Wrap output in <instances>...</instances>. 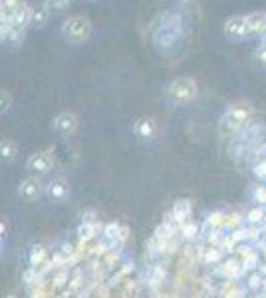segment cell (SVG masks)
Here are the masks:
<instances>
[{"label": "cell", "instance_id": "cell-1", "mask_svg": "<svg viewBox=\"0 0 266 298\" xmlns=\"http://www.w3.org/2000/svg\"><path fill=\"white\" fill-rule=\"evenodd\" d=\"M91 30H93V26L86 16H70L62 24V38L66 42L78 46V44H84L89 40Z\"/></svg>", "mask_w": 266, "mask_h": 298}, {"label": "cell", "instance_id": "cell-2", "mask_svg": "<svg viewBox=\"0 0 266 298\" xmlns=\"http://www.w3.org/2000/svg\"><path fill=\"white\" fill-rule=\"evenodd\" d=\"M199 93V86L193 78L189 76H181V78H175L169 86H167V95L171 102L175 104H189L197 97Z\"/></svg>", "mask_w": 266, "mask_h": 298}, {"label": "cell", "instance_id": "cell-3", "mask_svg": "<svg viewBox=\"0 0 266 298\" xmlns=\"http://www.w3.org/2000/svg\"><path fill=\"white\" fill-rule=\"evenodd\" d=\"M248 119H250V108L244 104H236L225 112V116L221 119V127H223V131L233 133V131H238Z\"/></svg>", "mask_w": 266, "mask_h": 298}, {"label": "cell", "instance_id": "cell-4", "mask_svg": "<svg viewBox=\"0 0 266 298\" xmlns=\"http://www.w3.org/2000/svg\"><path fill=\"white\" fill-rule=\"evenodd\" d=\"M225 34H227V38H231V40H235V42H238V40L250 36V34H248L246 16H240V14L231 16V18L225 22Z\"/></svg>", "mask_w": 266, "mask_h": 298}, {"label": "cell", "instance_id": "cell-5", "mask_svg": "<svg viewBox=\"0 0 266 298\" xmlns=\"http://www.w3.org/2000/svg\"><path fill=\"white\" fill-rule=\"evenodd\" d=\"M26 167H28L32 173L44 175V173H48L52 167H54V155H52L50 151H38V153H34V155L28 157Z\"/></svg>", "mask_w": 266, "mask_h": 298}, {"label": "cell", "instance_id": "cell-6", "mask_svg": "<svg viewBox=\"0 0 266 298\" xmlns=\"http://www.w3.org/2000/svg\"><path fill=\"white\" fill-rule=\"evenodd\" d=\"M76 127H78V118L74 114H70V112L58 114L56 119H54V129L60 135H72L76 131Z\"/></svg>", "mask_w": 266, "mask_h": 298}, {"label": "cell", "instance_id": "cell-7", "mask_svg": "<svg viewBox=\"0 0 266 298\" xmlns=\"http://www.w3.org/2000/svg\"><path fill=\"white\" fill-rule=\"evenodd\" d=\"M40 191H42L40 181H38V179H34V177H28V179H24V181L20 183L18 195H20V199H24V201H28V203H30V201H34V199H38Z\"/></svg>", "mask_w": 266, "mask_h": 298}, {"label": "cell", "instance_id": "cell-8", "mask_svg": "<svg viewBox=\"0 0 266 298\" xmlns=\"http://www.w3.org/2000/svg\"><path fill=\"white\" fill-rule=\"evenodd\" d=\"M246 22H248V34L250 36L264 34V30H266V14L264 12L246 14Z\"/></svg>", "mask_w": 266, "mask_h": 298}, {"label": "cell", "instance_id": "cell-9", "mask_svg": "<svg viewBox=\"0 0 266 298\" xmlns=\"http://www.w3.org/2000/svg\"><path fill=\"white\" fill-rule=\"evenodd\" d=\"M22 6H26V0H0V12H2V22L10 20Z\"/></svg>", "mask_w": 266, "mask_h": 298}, {"label": "cell", "instance_id": "cell-10", "mask_svg": "<svg viewBox=\"0 0 266 298\" xmlns=\"http://www.w3.org/2000/svg\"><path fill=\"white\" fill-rule=\"evenodd\" d=\"M48 195H50V199H54V201H64L66 195H68V183L62 177L54 179L48 185Z\"/></svg>", "mask_w": 266, "mask_h": 298}, {"label": "cell", "instance_id": "cell-11", "mask_svg": "<svg viewBox=\"0 0 266 298\" xmlns=\"http://www.w3.org/2000/svg\"><path fill=\"white\" fill-rule=\"evenodd\" d=\"M133 131H135V135L141 137V139H151V137L155 135V121L143 118V119H139V121L135 123Z\"/></svg>", "mask_w": 266, "mask_h": 298}, {"label": "cell", "instance_id": "cell-12", "mask_svg": "<svg viewBox=\"0 0 266 298\" xmlns=\"http://www.w3.org/2000/svg\"><path fill=\"white\" fill-rule=\"evenodd\" d=\"M48 16H50V8L46 4H38L32 8V16H30V26H36V28H42L46 22H48Z\"/></svg>", "mask_w": 266, "mask_h": 298}, {"label": "cell", "instance_id": "cell-13", "mask_svg": "<svg viewBox=\"0 0 266 298\" xmlns=\"http://www.w3.org/2000/svg\"><path fill=\"white\" fill-rule=\"evenodd\" d=\"M0 149H2V157H4V159H12V157L16 155V151H18V147H16V143H14L12 139H4V141H2V147H0Z\"/></svg>", "mask_w": 266, "mask_h": 298}, {"label": "cell", "instance_id": "cell-14", "mask_svg": "<svg viewBox=\"0 0 266 298\" xmlns=\"http://www.w3.org/2000/svg\"><path fill=\"white\" fill-rule=\"evenodd\" d=\"M48 8H50V12L52 10H62V8H66L68 4H70V0H46L44 2Z\"/></svg>", "mask_w": 266, "mask_h": 298}, {"label": "cell", "instance_id": "cell-15", "mask_svg": "<svg viewBox=\"0 0 266 298\" xmlns=\"http://www.w3.org/2000/svg\"><path fill=\"white\" fill-rule=\"evenodd\" d=\"M175 215L183 221V219L189 215V203H187V201H177V205H175Z\"/></svg>", "mask_w": 266, "mask_h": 298}, {"label": "cell", "instance_id": "cell-16", "mask_svg": "<svg viewBox=\"0 0 266 298\" xmlns=\"http://www.w3.org/2000/svg\"><path fill=\"white\" fill-rule=\"evenodd\" d=\"M256 58H258V62H262V64L266 66V44H260V46H258V50H256Z\"/></svg>", "mask_w": 266, "mask_h": 298}, {"label": "cell", "instance_id": "cell-17", "mask_svg": "<svg viewBox=\"0 0 266 298\" xmlns=\"http://www.w3.org/2000/svg\"><path fill=\"white\" fill-rule=\"evenodd\" d=\"M8 102H10V99H8V93L6 91H2V110H8L6 106H8Z\"/></svg>", "mask_w": 266, "mask_h": 298}, {"label": "cell", "instance_id": "cell-18", "mask_svg": "<svg viewBox=\"0 0 266 298\" xmlns=\"http://www.w3.org/2000/svg\"><path fill=\"white\" fill-rule=\"evenodd\" d=\"M264 36H266V30H264Z\"/></svg>", "mask_w": 266, "mask_h": 298}]
</instances>
